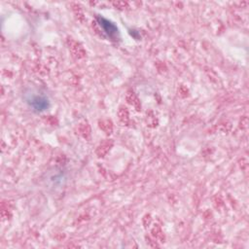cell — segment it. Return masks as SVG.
<instances>
[{"instance_id": "6da1fadb", "label": "cell", "mask_w": 249, "mask_h": 249, "mask_svg": "<svg viewBox=\"0 0 249 249\" xmlns=\"http://www.w3.org/2000/svg\"><path fill=\"white\" fill-rule=\"evenodd\" d=\"M22 100L27 108L35 113L42 114L47 112L52 106V99L47 90L38 86H29L24 89Z\"/></svg>"}, {"instance_id": "7a4b0ae2", "label": "cell", "mask_w": 249, "mask_h": 249, "mask_svg": "<svg viewBox=\"0 0 249 249\" xmlns=\"http://www.w3.org/2000/svg\"><path fill=\"white\" fill-rule=\"evenodd\" d=\"M68 171L62 166H54L46 171L43 181L45 187L52 191L56 192L66 186L68 182Z\"/></svg>"}, {"instance_id": "3957f363", "label": "cell", "mask_w": 249, "mask_h": 249, "mask_svg": "<svg viewBox=\"0 0 249 249\" xmlns=\"http://www.w3.org/2000/svg\"><path fill=\"white\" fill-rule=\"evenodd\" d=\"M96 21L98 26L102 29L103 33L107 36V38L112 41H118L120 39V29L112 20L102 16H97Z\"/></svg>"}]
</instances>
